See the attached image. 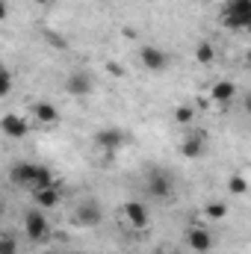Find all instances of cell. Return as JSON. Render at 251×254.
<instances>
[{"mask_svg":"<svg viewBox=\"0 0 251 254\" xmlns=\"http://www.w3.org/2000/svg\"><path fill=\"white\" fill-rule=\"evenodd\" d=\"M9 184L12 187H21V190H42V187H51V184H57L54 181V172L48 169V166H39V163H15L12 169H9Z\"/></svg>","mask_w":251,"mask_h":254,"instance_id":"obj_1","label":"cell"},{"mask_svg":"<svg viewBox=\"0 0 251 254\" xmlns=\"http://www.w3.org/2000/svg\"><path fill=\"white\" fill-rule=\"evenodd\" d=\"M145 192L154 201H172V195H175V178L166 169H151L145 175Z\"/></svg>","mask_w":251,"mask_h":254,"instance_id":"obj_2","label":"cell"},{"mask_svg":"<svg viewBox=\"0 0 251 254\" xmlns=\"http://www.w3.org/2000/svg\"><path fill=\"white\" fill-rule=\"evenodd\" d=\"M24 234H27V240L36 243V246H42V243L51 240V222H48L45 210H39V207L27 210V216H24Z\"/></svg>","mask_w":251,"mask_h":254,"instance_id":"obj_3","label":"cell"},{"mask_svg":"<svg viewBox=\"0 0 251 254\" xmlns=\"http://www.w3.org/2000/svg\"><path fill=\"white\" fill-rule=\"evenodd\" d=\"M222 24H228L231 30L251 27V0H228L222 9Z\"/></svg>","mask_w":251,"mask_h":254,"instance_id":"obj_4","label":"cell"},{"mask_svg":"<svg viewBox=\"0 0 251 254\" xmlns=\"http://www.w3.org/2000/svg\"><path fill=\"white\" fill-rule=\"evenodd\" d=\"M125 142H127V133L122 130V127H116V125H107V127H101V130L95 133V148L104 151V154H110V157L119 154Z\"/></svg>","mask_w":251,"mask_h":254,"instance_id":"obj_5","label":"cell"},{"mask_svg":"<svg viewBox=\"0 0 251 254\" xmlns=\"http://www.w3.org/2000/svg\"><path fill=\"white\" fill-rule=\"evenodd\" d=\"M104 222V210L95 198H86L74 207V225L77 228H98Z\"/></svg>","mask_w":251,"mask_h":254,"instance_id":"obj_6","label":"cell"},{"mask_svg":"<svg viewBox=\"0 0 251 254\" xmlns=\"http://www.w3.org/2000/svg\"><path fill=\"white\" fill-rule=\"evenodd\" d=\"M139 63L145 65L148 71H166L169 68V54L163 48H157V45H145L139 51Z\"/></svg>","mask_w":251,"mask_h":254,"instance_id":"obj_7","label":"cell"},{"mask_svg":"<svg viewBox=\"0 0 251 254\" xmlns=\"http://www.w3.org/2000/svg\"><path fill=\"white\" fill-rule=\"evenodd\" d=\"M125 216H127V222H130L136 231H145V228L151 225V213H148V207H145L142 201H127L125 204Z\"/></svg>","mask_w":251,"mask_h":254,"instance_id":"obj_8","label":"cell"},{"mask_svg":"<svg viewBox=\"0 0 251 254\" xmlns=\"http://www.w3.org/2000/svg\"><path fill=\"white\" fill-rule=\"evenodd\" d=\"M65 92L74 95V98H86V95L92 92V77H89L86 71H74V74H68V80H65Z\"/></svg>","mask_w":251,"mask_h":254,"instance_id":"obj_9","label":"cell"},{"mask_svg":"<svg viewBox=\"0 0 251 254\" xmlns=\"http://www.w3.org/2000/svg\"><path fill=\"white\" fill-rule=\"evenodd\" d=\"M27 119H21V116H15V113H9V116H3L0 119V133L3 136H9V139H21V136H27Z\"/></svg>","mask_w":251,"mask_h":254,"instance_id":"obj_10","label":"cell"},{"mask_svg":"<svg viewBox=\"0 0 251 254\" xmlns=\"http://www.w3.org/2000/svg\"><path fill=\"white\" fill-rule=\"evenodd\" d=\"M187 246L192 249V252H198V254L210 252V249H213V234H210L204 225H198V228H192V231L187 234Z\"/></svg>","mask_w":251,"mask_h":254,"instance_id":"obj_11","label":"cell"},{"mask_svg":"<svg viewBox=\"0 0 251 254\" xmlns=\"http://www.w3.org/2000/svg\"><path fill=\"white\" fill-rule=\"evenodd\" d=\"M33 198H36V207L39 210H54L57 204H60V198H63V192L57 184H51V187H42V190L33 192Z\"/></svg>","mask_w":251,"mask_h":254,"instance_id":"obj_12","label":"cell"},{"mask_svg":"<svg viewBox=\"0 0 251 254\" xmlns=\"http://www.w3.org/2000/svg\"><path fill=\"white\" fill-rule=\"evenodd\" d=\"M33 119L39 125H54V122H60V110L51 101H36L33 104Z\"/></svg>","mask_w":251,"mask_h":254,"instance_id":"obj_13","label":"cell"},{"mask_svg":"<svg viewBox=\"0 0 251 254\" xmlns=\"http://www.w3.org/2000/svg\"><path fill=\"white\" fill-rule=\"evenodd\" d=\"M204 148H207V139H204L201 133H192V136H187V139L181 142V151H184V157H189V160L201 157Z\"/></svg>","mask_w":251,"mask_h":254,"instance_id":"obj_14","label":"cell"},{"mask_svg":"<svg viewBox=\"0 0 251 254\" xmlns=\"http://www.w3.org/2000/svg\"><path fill=\"white\" fill-rule=\"evenodd\" d=\"M234 95H237V86H234V83H228V80H219V83L213 86V92H210L213 104H231V101H234Z\"/></svg>","mask_w":251,"mask_h":254,"instance_id":"obj_15","label":"cell"},{"mask_svg":"<svg viewBox=\"0 0 251 254\" xmlns=\"http://www.w3.org/2000/svg\"><path fill=\"white\" fill-rule=\"evenodd\" d=\"M12 89H15V74L6 65H0V98H6Z\"/></svg>","mask_w":251,"mask_h":254,"instance_id":"obj_16","label":"cell"},{"mask_svg":"<svg viewBox=\"0 0 251 254\" xmlns=\"http://www.w3.org/2000/svg\"><path fill=\"white\" fill-rule=\"evenodd\" d=\"M195 60H198V63H213V60H216L213 45H198V48H195Z\"/></svg>","mask_w":251,"mask_h":254,"instance_id":"obj_17","label":"cell"},{"mask_svg":"<svg viewBox=\"0 0 251 254\" xmlns=\"http://www.w3.org/2000/svg\"><path fill=\"white\" fill-rule=\"evenodd\" d=\"M0 254H18L15 237H0Z\"/></svg>","mask_w":251,"mask_h":254,"instance_id":"obj_18","label":"cell"},{"mask_svg":"<svg viewBox=\"0 0 251 254\" xmlns=\"http://www.w3.org/2000/svg\"><path fill=\"white\" fill-rule=\"evenodd\" d=\"M225 213H228L225 204H210V207H207V219H222Z\"/></svg>","mask_w":251,"mask_h":254,"instance_id":"obj_19","label":"cell"},{"mask_svg":"<svg viewBox=\"0 0 251 254\" xmlns=\"http://www.w3.org/2000/svg\"><path fill=\"white\" fill-rule=\"evenodd\" d=\"M175 119H178L181 125H189V122H192V110H187V107H184V110H178V113H175Z\"/></svg>","mask_w":251,"mask_h":254,"instance_id":"obj_20","label":"cell"},{"mask_svg":"<svg viewBox=\"0 0 251 254\" xmlns=\"http://www.w3.org/2000/svg\"><path fill=\"white\" fill-rule=\"evenodd\" d=\"M231 190L234 192H246V181H243V178H234V181H231Z\"/></svg>","mask_w":251,"mask_h":254,"instance_id":"obj_21","label":"cell"},{"mask_svg":"<svg viewBox=\"0 0 251 254\" xmlns=\"http://www.w3.org/2000/svg\"><path fill=\"white\" fill-rule=\"evenodd\" d=\"M3 18H6V3L0 0V21H3Z\"/></svg>","mask_w":251,"mask_h":254,"instance_id":"obj_22","label":"cell"},{"mask_svg":"<svg viewBox=\"0 0 251 254\" xmlns=\"http://www.w3.org/2000/svg\"><path fill=\"white\" fill-rule=\"evenodd\" d=\"M3 210H6V207H3V198H0V219H3Z\"/></svg>","mask_w":251,"mask_h":254,"instance_id":"obj_23","label":"cell"},{"mask_svg":"<svg viewBox=\"0 0 251 254\" xmlns=\"http://www.w3.org/2000/svg\"><path fill=\"white\" fill-rule=\"evenodd\" d=\"M36 3H51V0H36Z\"/></svg>","mask_w":251,"mask_h":254,"instance_id":"obj_24","label":"cell"},{"mask_svg":"<svg viewBox=\"0 0 251 254\" xmlns=\"http://www.w3.org/2000/svg\"><path fill=\"white\" fill-rule=\"evenodd\" d=\"M39 254H57V252H39Z\"/></svg>","mask_w":251,"mask_h":254,"instance_id":"obj_25","label":"cell"},{"mask_svg":"<svg viewBox=\"0 0 251 254\" xmlns=\"http://www.w3.org/2000/svg\"><path fill=\"white\" fill-rule=\"evenodd\" d=\"M68 254H80V252H68Z\"/></svg>","mask_w":251,"mask_h":254,"instance_id":"obj_26","label":"cell"}]
</instances>
